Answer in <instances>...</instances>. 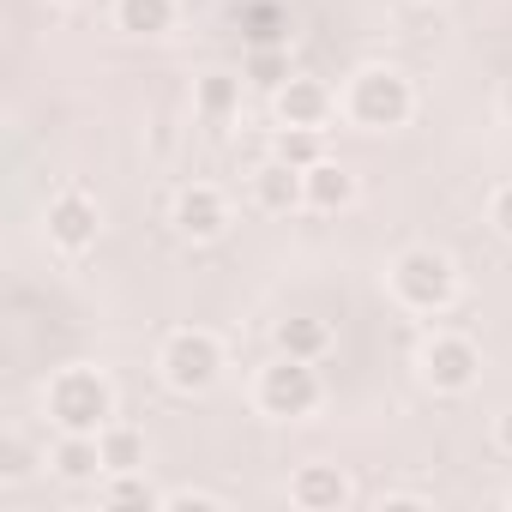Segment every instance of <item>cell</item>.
<instances>
[{
    "mask_svg": "<svg viewBox=\"0 0 512 512\" xmlns=\"http://www.w3.org/2000/svg\"><path fill=\"white\" fill-rule=\"evenodd\" d=\"M350 500H356V482H350L344 464L308 458V464L290 470V506H302V512H344Z\"/></svg>",
    "mask_w": 512,
    "mask_h": 512,
    "instance_id": "11",
    "label": "cell"
},
{
    "mask_svg": "<svg viewBox=\"0 0 512 512\" xmlns=\"http://www.w3.org/2000/svg\"><path fill=\"white\" fill-rule=\"evenodd\" d=\"M458 290H464L458 260H452L446 247H434V241L404 247L398 260L386 266V296H392L404 314H416V320H440V314L458 302Z\"/></svg>",
    "mask_w": 512,
    "mask_h": 512,
    "instance_id": "3",
    "label": "cell"
},
{
    "mask_svg": "<svg viewBox=\"0 0 512 512\" xmlns=\"http://www.w3.org/2000/svg\"><path fill=\"white\" fill-rule=\"evenodd\" d=\"M43 235H49V247L61 260H85V253L103 241V205L85 187H61L43 205Z\"/></svg>",
    "mask_w": 512,
    "mask_h": 512,
    "instance_id": "7",
    "label": "cell"
},
{
    "mask_svg": "<svg viewBox=\"0 0 512 512\" xmlns=\"http://www.w3.org/2000/svg\"><path fill=\"white\" fill-rule=\"evenodd\" d=\"M338 115L356 127V133H398L416 121V79L392 61H368L344 79L338 91Z\"/></svg>",
    "mask_w": 512,
    "mask_h": 512,
    "instance_id": "2",
    "label": "cell"
},
{
    "mask_svg": "<svg viewBox=\"0 0 512 512\" xmlns=\"http://www.w3.org/2000/svg\"><path fill=\"white\" fill-rule=\"evenodd\" d=\"M272 344H278L284 356L326 362V356H332V344H338V332H332V320H320V314H290V320H278V326H272Z\"/></svg>",
    "mask_w": 512,
    "mask_h": 512,
    "instance_id": "15",
    "label": "cell"
},
{
    "mask_svg": "<svg viewBox=\"0 0 512 512\" xmlns=\"http://www.w3.org/2000/svg\"><path fill=\"white\" fill-rule=\"evenodd\" d=\"M61 482H103L109 470H103V440L97 434H55V446H49V458H43Z\"/></svg>",
    "mask_w": 512,
    "mask_h": 512,
    "instance_id": "14",
    "label": "cell"
},
{
    "mask_svg": "<svg viewBox=\"0 0 512 512\" xmlns=\"http://www.w3.org/2000/svg\"><path fill=\"white\" fill-rule=\"evenodd\" d=\"M241 73H247V85H260V91H278L296 67H290V49L284 43H260L247 61H241Z\"/></svg>",
    "mask_w": 512,
    "mask_h": 512,
    "instance_id": "19",
    "label": "cell"
},
{
    "mask_svg": "<svg viewBox=\"0 0 512 512\" xmlns=\"http://www.w3.org/2000/svg\"><path fill=\"white\" fill-rule=\"evenodd\" d=\"M37 464H31V452L19 446V440H7V446H0V482H25Z\"/></svg>",
    "mask_w": 512,
    "mask_h": 512,
    "instance_id": "24",
    "label": "cell"
},
{
    "mask_svg": "<svg viewBox=\"0 0 512 512\" xmlns=\"http://www.w3.org/2000/svg\"><path fill=\"white\" fill-rule=\"evenodd\" d=\"M97 440H103V470H145L151 464V434L133 428V422H121V416Z\"/></svg>",
    "mask_w": 512,
    "mask_h": 512,
    "instance_id": "17",
    "label": "cell"
},
{
    "mask_svg": "<svg viewBox=\"0 0 512 512\" xmlns=\"http://www.w3.org/2000/svg\"><path fill=\"white\" fill-rule=\"evenodd\" d=\"M247 193H253V205H260L266 217H296V211H308V175H302L296 163H284L278 151L247 169Z\"/></svg>",
    "mask_w": 512,
    "mask_h": 512,
    "instance_id": "10",
    "label": "cell"
},
{
    "mask_svg": "<svg viewBox=\"0 0 512 512\" xmlns=\"http://www.w3.org/2000/svg\"><path fill=\"white\" fill-rule=\"evenodd\" d=\"M229 368V350L217 332L205 326H175L163 344H157V380L175 392V398H205Z\"/></svg>",
    "mask_w": 512,
    "mask_h": 512,
    "instance_id": "5",
    "label": "cell"
},
{
    "mask_svg": "<svg viewBox=\"0 0 512 512\" xmlns=\"http://www.w3.org/2000/svg\"><path fill=\"white\" fill-rule=\"evenodd\" d=\"M169 223H175L181 241L205 247V241H223V235H229L235 205H229V193H223L217 181H187V187L169 199Z\"/></svg>",
    "mask_w": 512,
    "mask_h": 512,
    "instance_id": "8",
    "label": "cell"
},
{
    "mask_svg": "<svg viewBox=\"0 0 512 512\" xmlns=\"http://www.w3.org/2000/svg\"><path fill=\"white\" fill-rule=\"evenodd\" d=\"M181 25V0H115V31L121 37H139V43H157Z\"/></svg>",
    "mask_w": 512,
    "mask_h": 512,
    "instance_id": "16",
    "label": "cell"
},
{
    "mask_svg": "<svg viewBox=\"0 0 512 512\" xmlns=\"http://www.w3.org/2000/svg\"><path fill=\"white\" fill-rule=\"evenodd\" d=\"M229 500L217 488H163V512H223Z\"/></svg>",
    "mask_w": 512,
    "mask_h": 512,
    "instance_id": "21",
    "label": "cell"
},
{
    "mask_svg": "<svg viewBox=\"0 0 512 512\" xmlns=\"http://www.w3.org/2000/svg\"><path fill=\"white\" fill-rule=\"evenodd\" d=\"M326 404V380H320V362H302V356H272L260 374H253V410L266 422H308L320 416Z\"/></svg>",
    "mask_w": 512,
    "mask_h": 512,
    "instance_id": "4",
    "label": "cell"
},
{
    "mask_svg": "<svg viewBox=\"0 0 512 512\" xmlns=\"http://www.w3.org/2000/svg\"><path fill=\"white\" fill-rule=\"evenodd\" d=\"M49 7H67V13H73V7H85V0H49Z\"/></svg>",
    "mask_w": 512,
    "mask_h": 512,
    "instance_id": "27",
    "label": "cell"
},
{
    "mask_svg": "<svg viewBox=\"0 0 512 512\" xmlns=\"http://www.w3.org/2000/svg\"><path fill=\"white\" fill-rule=\"evenodd\" d=\"M302 175H308V211H320V217H338V211H350V205L362 199L356 169L338 163V157H320V163L302 169Z\"/></svg>",
    "mask_w": 512,
    "mask_h": 512,
    "instance_id": "13",
    "label": "cell"
},
{
    "mask_svg": "<svg viewBox=\"0 0 512 512\" xmlns=\"http://www.w3.org/2000/svg\"><path fill=\"white\" fill-rule=\"evenodd\" d=\"M374 506L380 512H434V494H422V488H380Z\"/></svg>",
    "mask_w": 512,
    "mask_h": 512,
    "instance_id": "22",
    "label": "cell"
},
{
    "mask_svg": "<svg viewBox=\"0 0 512 512\" xmlns=\"http://www.w3.org/2000/svg\"><path fill=\"white\" fill-rule=\"evenodd\" d=\"M416 380L428 392H440V398H464L482 380V344L470 332H452V326L428 332L416 344Z\"/></svg>",
    "mask_w": 512,
    "mask_h": 512,
    "instance_id": "6",
    "label": "cell"
},
{
    "mask_svg": "<svg viewBox=\"0 0 512 512\" xmlns=\"http://www.w3.org/2000/svg\"><path fill=\"white\" fill-rule=\"evenodd\" d=\"M494 446L512 458V410H500V416H494Z\"/></svg>",
    "mask_w": 512,
    "mask_h": 512,
    "instance_id": "25",
    "label": "cell"
},
{
    "mask_svg": "<svg viewBox=\"0 0 512 512\" xmlns=\"http://www.w3.org/2000/svg\"><path fill=\"white\" fill-rule=\"evenodd\" d=\"M500 115H506V121H512V79H506V85H500Z\"/></svg>",
    "mask_w": 512,
    "mask_h": 512,
    "instance_id": "26",
    "label": "cell"
},
{
    "mask_svg": "<svg viewBox=\"0 0 512 512\" xmlns=\"http://www.w3.org/2000/svg\"><path fill=\"white\" fill-rule=\"evenodd\" d=\"M500 506H512V488H506V494H500Z\"/></svg>",
    "mask_w": 512,
    "mask_h": 512,
    "instance_id": "29",
    "label": "cell"
},
{
    "mask_svg": "<svg viewBox=\"0 0 512 512\" xmlns=\"http://www.w3.org/2000/svg\"><path fill=\"white\" fill-rule=\"evenodd\" d=\"M43 416H49L55 434H103L121 416V392H115L109 368L67 362L43 380Z\"/></svg>",
    "mask_w": 512,
    "mask_h": 512,
    "instance_id": "1",
    "label": "cell"
},
{
    "mask_svg": "<svg viewBox=\"0 0 512 512\" xmlns=\"http://www.w3.org/2000/svg\"><path fill=\"white\" fill-rule=\"evenodd\" d=\"M410 7H440V0H410Z\"/></svg>",
    "mask_w": 512,
    "mask_h": 512,
    "instance_id": "28",
    "label": "cell"
},
{
    "mask_svg": "<svg viewBox=\"0 0 512 512\" xmlns=\"http://www.w3.org/2000/svg\"><path fill=\"white\" fill-rule=\"evenodd\" d=\"M272 121L278 127H332L338 121V91L314 73H290L278 91H272Z\"/></svg>",
    "mask_w": 512,
    "mask_h": 512,
    "instance_id": "9",
    "label": "cell"
},
{
    "mask_svg": "<svg viewBox=\"0 0 512 512\" xmlns=\"http://www.w3.org/2000/svg\"><path fill=\"white\" fill-rule=\"evenodd\" d=\"M272 151H278L284 163H296V169H314V163L326 157V133H320V127H278V133H272Z\"/></svg>",
    "mask_w": 512,
    "mask_h": 512,
    "instance_id": "20",
    "label": "cell"
},
{
    "mask_svg": "<svg viewBox=\"0 0 512 512\" xmlns=\"http://www.w3.org/2000/svg\"><path fill=\"white\" fill-rule=\"evenodd\" d=\"M488 229H494L500 241H512V181H500V187L488 193Z\"/></svg>",
    "mask_w": 512,
    "mask_h": 512,
    "instance_id": "23",
    "label": "cell"
},
{
    "mask_svg": "<svg viewBox=\"0 0 512 512\" xmlns=\"http://www.w3.org/2000/svg\"><path fill=\"white\" fill-rule=\"evenodd\" d=\"M97 506H139V512H163V488H151L145 470H109L97 482Z\"/></svg>",
    "mask_w": 512,
    "mask_h": 512,
    "instance_id": "18",
    "label": "cell"
},
{
    "mask_svg": "<svg viewBox=\"0 0 512 512\" xmlns=\"http://www.w3.org/2000/svg\"><path fill=\"white\" fill-rule=\"evenodd\" d=\"M241 97H247V73H229V67H211L193 79V115L211 121V127H229L241 115Z\"/></svg>",
    "mask_w": 512,
    "mask_h": 512,
    "instance_id": "12",
    "label": "cell"
}]
</instances>
